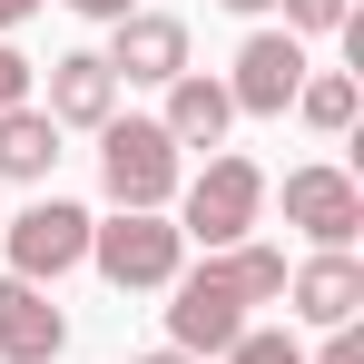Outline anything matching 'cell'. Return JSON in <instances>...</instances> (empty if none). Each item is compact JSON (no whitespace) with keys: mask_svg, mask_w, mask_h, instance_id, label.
I'll list each match as a JSON object with an SVG mask.
<instances>
[{"mask_svg":"<svg viewBox=\"0 0 364 364\" xmlns=\"http://www.w3.org/2000/svg\"><path fill=\"white\" fill-rule=\"evenodd\" d=\"M99 187H109L119 207H138V217H168V197L187 187L178 138H168L158 119H109L99 128Z\"/></svg>","mask_w":364,"mask_h":364,"instance_id":"cell-1","label":"cell"},{"mask_svg":"<svg viewBox=\"0 0 364 364\" xmlns=\"http://www.w3.org/2000/svg\"><path fill=\"white\" fill-rule=\"evenodd\" d=\"M89 266H99L119 296H148V286H178V276H187V237H178V217L119 207L109 227H89Z\"/></svg>","mask_w":364,"mask_h":364,"instance_id":"cell-2","label":"cell"},{"mask_svg":"<svg viewBox=\"0 0 364 364\" xmlns=\"http://www.w3.org/2000/svg\"><path fill=\"white\" fill-rule=\"evenodd\" d=\"M256 217H266V168H256V158H207V168L187 178L178 237H197L207 256H227V246H246Z\"/></svg>","mask_w":364,"mask_h":364,"instance_id":"cell-3","label":"cell"},{"mask_svg":"<svg viewBox=\"0 0 364 364\" xmlns=\"http://www.w3.org/2000/svg\"><path fill=\"white\" fill-rule=\"evenodd\" d=\"M89 207H69V197H40V207H20V217H0V246H10V276L20 286H50L69 266H89Z\"/></svg>","mask_w":364,"mask_h":364,"instance_id":"cell-4","label":"cell"},{"mask_svg":"<svg viewBox=\"0 0 364 364\" xmlns=\"http://www.w3.org/2000/svg\"><path fill=\"white\" fill-rule=\"evenodd\" d=\"M237 335H246V296H237V276H227L217 256L168 286V345H178V355H227Z\"/></svg>","mask_w":364,"mask_h":364,"instance_id":"cell-5","label":"cell"},{"mask_svg":"<svg viewBox=\"0 0 364 364\" xmlns=\"http://www.w3.org/2000/svg\"><path fill=\"white\" fill-rule=\"evenodd\" d=\"M286 227H305L315 256H345L364 227V187L345 168H286Z\"/></svg>","mask_w":364,"mask_h":364,"instance_id":"cell-6","label":"cell"},{"mask_svg":"<svg viewBox=\"0 0 364 364\" xmlns=\"http://www.w3.org/2000/svg\"><path fill=\"white\" fill-rule=\"evenodd\" d=\"M305 89V40H286V30H256L237 50V79H227V99H237L246 119H286Z\"/></svg>","mask_w":364,"mask_h":364,"instance_id":"cell-7","label":"cell"},{"mask_svg":"<svg viewBox=\"0 0 364 364\" xmlns=\"http://www.w3.org/2000/svg\"><path fill=\"white\" fill-rule=\"evenodd\" d=\"M109 79H148V89H168L187 69V20H168V10H128V20H109Z\"/></svg>","mask_w":364,"mask_h":364,"instance_id":"cell-8","label":"cell"},{"mask_svg":"<svg viewBox=\"0 0 364 364\" xmlns=\"http://www.w3.org/2000/svg\"><path fill=\"white\" fill-rule=\"evenodd\" d=\"M60 345H69V315L50 305V286L0 276V355L10 364H60Z\"/></svg>","mask_w":364,"mask_h":364,"instance_id":"cell-9","label":"cell"},{"mask_svg":"<svg viewBox=\"0 0 364 364\" xmlns=\"http://www.w3.org/2000/svg\"><path fill=\"white\" fill-rule=\"evenodd\" d=\"M109 119H119V79H109V60H99V50L50 60V128H109Z\"/></svg>","mask_w":364,"mask_h":364,"instance_id":"cell-10","label":"cell"},{"mask_svg":"<svg viewBox=\"0 0 364 364\" xmlns=\"http://www.w3.org/2000/svg\"><path fill=\"white\" fill-rule=\"evenodd\" d=\"M286 296H296L305 325L335 335V325H355V315H364V266H355V256H305L296 276H286Z\"/></svg>","mask_w":364,"mask_h":364,"instance_id":"cell-11","label":"cell"},{"mask_svg":"<svg viewBox=\"0 0 364 364\" xmlns=\"http://www.w3.org/2000/svg\"><path fill=\"white\" fill-rule=\"evenodd\" d=\"M227 119H237V99H227V79H207V69H178V79H168V138H178V148H217V138H227Z\"/></svg>","mask_w":364,"mask_h":364,"instance_id":"cell-12","label":"cell"},{"mask_svg":"<svg viewBox=\"0 0 364 364\" xmlns=\"http://www.w3.org/2000/svg\"><path fill=\"white\" fill-rule=\"evenodd\" d=\"M50 168H60L50 109H0V178H50Z\"/></svg>","mask_w":364,"mask_h":364,"instance_id":"cell-13","label":"cell"},{"mask_svg":"<svg viewBox=\"0 0 364 364\" xmlns=\"http://www.w3.org/2000/svg\"><path fill=\"white\" fill-rule=\"evenodd\" d=\"M296 119L325 128V138H345V128H355V69H315L296 89Z\"/></svg>","mask_w":364,"mask_h":364,"instance_id":"cell-14","label":"cell"},{"mask_svg":"<svg viewBox=\"0 0 364 364\" xmlns=\"http://www.w3.org/2000/svg\"><path fill=\"white\" fill-rule=\"evenodd\" d=\"M217 266L237 276V296H246V305H276V296H286V256H276V246H227Z\"/></svg>","mask_w":364,"mask_h":364,"instance_id":"cell-15","label":"cell"},{"mask_svg":"<svg viewBox=\"0 0 364 364\" xmlns=\"http://www.w3.org/2000/svg\"><path fill=\"white\" fill-rule=\"evenodd\" d=\"M227 364H305V345H296V335H266V325H246L237 345H227Z\"/></svg>","mask_w":364,"mask_h":364,"instance_id":"cell-16","label":"cell"},{"mask_svg":"<svg viewBox=\"0 0 364 364\" xmlns=\"http://www.w3.org/2000/svg\"><path fill=\"white\" fill-rule=\"evenodd\" d=\"M355 0H286V40H315V30H345Z\"/></svg>","mask_w":364,"mask_h":364,"instance_id":"cell-17","label":"cell"},{"mask_svg":"<svg viewBox=\"0 0 364 364\" xmlns=\"http://www.w3.org/2000/svg\"><path fill=\"white\" fill-rule=\"evenodd\" d=\"M0 109H30V60L0 40Z\"/></svg>","mask_w":364,"mask_h":364,"instance_id":"cell-18","label":"cell"},{"mask_svg":"<svg viewBox=\"0 0 364 364\" xmlns=\"http://www.w3.org/2000/svg\"><path fill=\"white\" fill-rule=\"evenodd\" d=\"M305 364H364V335H355V325H335V335H325V355H305Z\"/></svg>","mask_w":364,"mask_h":364,"instance_id":"cell-19","label":"cell"},{"mask_svg":"<svg viewBox=\"0 0 364 364\" xmlns=\"http://www.w3.org/2000/svg\"><path fill=\"white\" fill-rule=\"evenodd\" d=\"M69 10H89V20H128L138 0H69Z\"/></svg>","mask_w":364,"mask_h":364,"instance_id":"cell-20","label":"cell"},{"mask_svg":"<svg viewBox=\"0 0 364 364\" xmlns=\"http://www.w3.org/2000/svg\"><path fill=\"white\" fill-rule=\"evenodd\" d=\"M30 10H40V0H0V30H20V20H30Z\"/></svg>","mask_w":364,"mask_h":364,"instance_id":"cell-21","label":"cell"},{"mask_svg":"<svg viewBox=\"0 0 364 364\" xmlns=\"http://www.w3.org/2000/svg\"><path fill=\"white\" fill-rule=\"evenodd\" d=\"M138 364H197V355H178V345H158V355H138Z\"/></svg>","mask_w":364,"mask_h":364,"instance_id":"cell-22","label":"cell"},{"mask_svg":"<svg viewBox=\"0 0 364 364\" xmlns=\"http://www.w3.org/2000/svg\"><path fill=\"white\" fill-rule=\"evenodd\" d=\"M227 10H266V0H227Z\"/></svg>","mask_w":364,"mask_h":364,"instance_id":"cell-23","label":"cell"}]
</instances>
